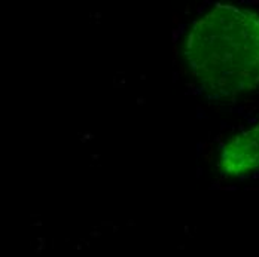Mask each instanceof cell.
<instances>
[{"instance_id": "2", "label": "cell", "mask_w": 259, "mask_h": 257, "mask_svg": "<svg viewBox=\"0 0 259 257\" xmlns=\"http://www.w3.org/2000/svg\"><path fill=\"white\" fill-rule=\"evenodd\" d=\"M219 170L230 177L259 173V122L224 143L219 153Z\"/></svg>"}, {"instance_id": "1", "label": "cell", "mask_w": 259, "mask_h": 257, "mask_svg": "<svg viewBox=\"0 0 259 257\" xmlns=\"http://www.w3.org/2000/svg\"><path fill=\"white\" fill-rule=\"evenodd\" d=\"M183 55L198 89L234 100L259 88V14L216 5L189 27Z\"/></svg>"}]
</instances>
